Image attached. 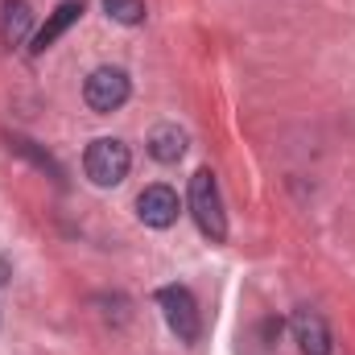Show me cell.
<instances>
[{
	"instance_id": "6da1fadb",
	"label": "cell",
	"mask_w": 355,
	"mask_h": 355,
	"mask_svg": "<svg viewBox=\"0 0 355 355\" xmlns=\"http://www.w3.org/2000/svg\"><path fill=\"white\" fill-rule=\"evenodd\" d=\"M190 215L198 223V232L211 244L227 240V215H223V198H219V182L211 170H198L190 178Z\"/></svg>"
},
{
	"instance_id": "7a4b0ae2",
	"label": "cell",
	"mask_w": 355,
	"mask_h": 355,
	"mask_svg": "<svg viewBox=\"0 0 355 355\" xmlns=\"http://www.w3.org/2000/svg\"><path fill=\"white\" fill-rule=\"evenodd\" d=\"M128 166H132V153H128V145L124 141H116V137H99V141H91L87 153H83V170L95 186H120L124 178H128Z\"/></svg>"
},
{
	"instance_id": "3957f363",
	"label": "cell",
	"mask_w": 355,
	"mask_h": 355,
	"mask_svg": "<svg viewBox=\"0 0 355 355\" xmlns=\"http://www.w3.org/2000/svg\"><path fill=\"white\" fill-rule=\"evenodd\" d=\"M157 306L170 322V331L178 335V343H198L202 335V314H198V302L186 285H166L157 289Z\"/></svg>"
},
{
	"instance_id": "277c9868",
	"label": "cell",
	"mask_w": 355,
	"mask_h": 355,
	"mask_svg": "<svg viewBox=\"0 0 355 355\" xmlns=\"http://www.w3.org/2000/svg\"><path fill=\"white\" fill-rule=\"evenodd\" d=\"M128 91H132L128 87V75L120 67H99V71H91L87 83H83V99H87L91 112L107 116V112L128 103Z\"/></svg>"
},
{
	"instance_id": "5b68a950",
	"label": "cell",
	"mask_w": 355,
	"mask_h": 355,
	"mask_svg": "<svg viewBox=\"0 0 355 355\" xmlns=\"http://www.w3.org/2000/svg\"><path fill=\"white\" fill-rule=\"evenodd\" d=\"M293 343L302 347V355H331V327H327V318L318 314V310H310V306H297L293 310Z\"/></svg>"
},
{
	"instance_id": "8992f818",
	"label": "cell",
	"mask_w": 355,
	"mask_h": 355,
	"mask_svg": "<svg viewBox=\"0 0 355 355\" xmlns=\"http://www.w3.org/2000/svg\"><path fill=\"white\" fill-rule=\"evenodd\" d=\"M137 215L145 227H157V232L170 227V223H178V194L170 186H145L137 194Z\"/></svg>"
},
{
	"instance_id": "52a82bcc",
	"label": "cell",
	"mask_w": 355,
	"mask_h": 355,
	"mask_svg": "<svg viewBox=\"0 0 355 355\" xmlns=\"http://www.w3.org/2000/svg\"><path fill=\"white\" fill-rule=\"evenodd\" d=\"M79 17H83V0H62V4H58L50 17H46V25L33 33V46H29V54H46V50H50V46H54V42H58V37H62V33H67V29L79 21Z\"/></svg>"
},
{
	"instance_id": "ba28073f",
	"label": "cell",
	"mask_w": 355,
	"mask_h": 355,
	"mask_svg": "<svg viewBox=\"0 0 355 355\" xmlns=\"http://www.w3.org/2000/svg\"><path fill=\"white\" fill-rule=\"evenodd\" d=\"M29 29H33L29 0H4V8H0V42L12 50V46H21L29 37Z\"/></svg>"
},
{
	"instance_id": "9c48e42d",
	"label": "cell",
	"mask_w": 355,
	"mask_h": 355,
	"mask_svg": "<svg viewBox=\"0 0 355 355\" xmlns=\"http://www.w3.org/2000/svg\"><path fill=\"white\" fill-rule=\"evenodd\" d=\"M149 153H153V162H162V166L182 162V153H186V132H182L178 124L153 128V132H149Z\"/></svg>"
},
{
	"instance_id": "30bf717a",
	"label": "cell",
	"mask_w": 355,
	"mask_h": 355,
	"mask_svg": "<svg viewBox=\"0 0 355 355\" xmlns=\"http://www.w3.org/2000/svg\"><path fill=\"white\" fill-rule=\"evenodd\" d=\"M103 8L120 25H141L145 21V0H103Z\"/></svg>"
}]
</instances>
